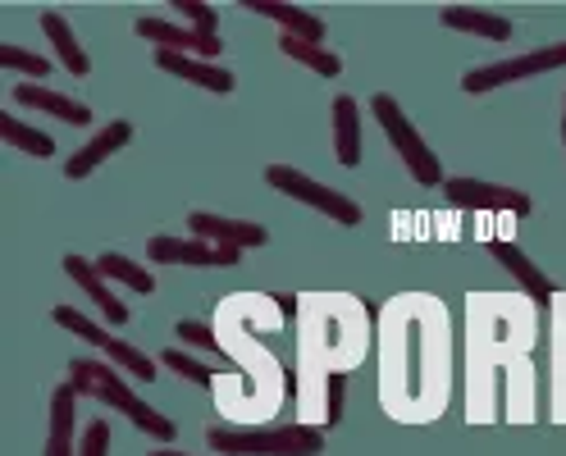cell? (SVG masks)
<instances>
[{"label": "cell", "mask_w": 566, "mask_h": 456, "mask_svg": "<svg viewBox=\"0 0 566 456\" xmlns=\"http://www.w3.org/2000/svg\"><path fill=\"white\" fill-rule=\"evenodd\" d=\"M379 406L398 425H430L452 397V320L434 293H398L375 320Z\"/></svg>", "instance_id": "6da1fadb"}, {"label": "cell", "mask_w": 566, "mask_h": 456, "mask_svg": "<svg viewBox=\"0 0 566 456\" xmlns=\"http://www.w3.org/2000/svg\"><path fill=\"white\" fill-rule=\"evenodd\" d=\"M535 301L525 293H471L467 297V420L489 425L493 397L507 393V420H535Z\"/></svg>", "instance_id": "7a4b0ae2"}, {"label": "cell", "mask_w": 566, "mask_h": 456, "mask_svg": "<svg viewBox=\"0 0 566 456\" xmlns=\"http://www.w3.org/2000/svg\"><path fill=\"white\" fill-rule=\"evenodd\" d=\"M279 297H261V293H233L216 306V333H220V361H229L238 374H216V397L220 415L229 425H265L283 406V361L261 342V329H279L283 310H274Z\"/></svg>", "instance_id": "3957f363"}, {"label": "cell", "mask_w": 566, "mask_h": 456, "mask_svg": "<svg viewBox=\"0 0 566 456\" xmlns=\"http://www.w3.org/2000/svg\"><path fill=\"white\" fill-rule=\"evenodd\" d=\"M370 352V310L352 293L297 297V420L325 430L329 379L357 370Z\"/></svg>", "instance_id": "277c9868"}, {"label": "cell", "mask_w": 566, "mask_h": 456, "mask_svg": "<svg viewBox=\"0 0 566 456\" xmlns=\"http://www.w3.org/2000/svg\"><path fill=\"white\" fill-rule=\"evenodd\" d=\"M69 383L83 393V397H96V402H105L111 411H119L124 420H133V425L142 430V434H151L156 443H174V420H165L156 406H147L142 402L128 383H124V370L119 365H111V361H92V357H78V361H69Z\"/></svg>", "instance_id": "5b68a950"}, {"label": "cell", "mask_w": 566, "mask_h": 456, "mask_svg": "<svg viewBox=\"0 0 566 456\" xmlns=\"http://www.w3.org/2000/svg\"><path fill=\"white\" fill-rule=\"evenodd\" d=\"M216 456H321L325 430L321 425H216L206 434Z\"/></svg>", "instance_id": "8992f818"}, {"label": "cell", "mask_w": 566, "mask_h": 456, "mask_svg": "<svg viewBox=\"0 0 566 456\" xmlns=\"http://www.w3.org/2000/svg\"><path fill=\"white\" fill-rule=\"evenodd\" d=\"M370 115H375V124L384 128V137L394 142V151H398V160L407 165V173L420 183V188H443V165H439V156L424 147V137H420V128L407 119V110L402 105L388 96V92H375L370 96Z\"/></svg>", "instance_id": "52a82bcc"}, {"label": "cell", "mask_w": 566, "mask_h": 456, "mask_svg": "<svg viewBox=\"0 0 566 456\" xmlns=\"http://www.w3.org/2000/svg\"><path fill=\"white\" fill-rule=\"evenodd\" d=\"M265 183L274 192H283V197H293V201H302L311 210H321V215H329L343 229H357L361 224V205L357 201H352L347 192L325 188L321 179H311V173H302L297 165H265Z\"/></svg>", "instance_id": "ba28073f"}, {"label": "cell", "mask_w": 566, "mask_h": 456, "mask_svg": "<svg viewBox=\"0 0 566 456\" xmlns=\"http://www.w3.org/2000/svg\"><path fill=\"white\" fill-rule=\"evenodd\" d=\"M55 315V325L60 329H69L74 338H83V342H92L96 352L111 361V365H119L124 374H133L137 383H147V379H156V361L147 357V352H137L133 342H124L119 333H111V325H101V320H87L83 310H74V306H55L51 310Z\"/></svg>", "instance_id": "9c48e42d"}, {"label": "cell", "mask_w": 566, "mask_h": 456, "mask_svg": "<svg viewBox=\"0 0 566 456\" xmlns=\"http://www.w3.org/2000/svg\"><path fill=\"white\" fill-rule=\"evenodd\" d=\"M553 68H566V42H553V46H539V51H525V55H512V60H499V64H480L462 78V92L467 96H484V92H499L516 78H535V74H553Z\"/></svg>", "instance_id": "30bf717a"}, {"label": "cell", "mask_w": 566, "mask_h": 456, "mask_svg": "<svg viewBox=\"0 0 566 456\" xmlns=\"http://www.w3.org/2000/svg\"><path fill=\"white\" fill-rule=\"evenodd\" d=\"M443 197L457 210H484V215H516L525 220L535 201L521 188H503V183H484V179H443Z\"/></svg>", "instance_id": "8fae6325"}, {"label": "cell", "mask_w": 566, "mask_h": 456, "mask_svg": "<svg viewBox=\"0 0 566 456\" xmlns=\"http://www.w3.org/2000/svg\"><path fill=\"white\" fill-rule=\"evenodd\" d=\"M133 32L142 42H151L156 51H174V55H197V60H210L224 55V42L220 38H206L192 23H174V19H156V14H137L133 19Z\"/></svg>", "instance_id": "7c38bea8"}, {"label": "cell", "mask_w": 566, "mask_h": 456, "mask_svg": "<svg viewBox=\"0 0 566 456\" xmlns=\"http://www.w3.org/2000/svg\"><path fill=\"white\" fill-rule=\"evenodd\" d=\"M147 256L151 265H201V269H224V265H238L242 252L233 247H216L206 237H169V233H156L147 237Z\"/></svg>", "instance_id": "4fadbf2b"}, {"label": "cell", "mask_w": 566, "mask_h": 456, "mask_svg": "<svg viewBox=\"0 0 566 456\" xmlns=\"http://www.w3.org/2000/svg\"><path fill=\"white\" fill-rule=\"evenodd\" d=\"M489 252H493V261H499V265L516 278L521 293L535 301V306H553V301H557V284H553V278H548L535 261H530L521 247H516V242H507V237H489Z\"/></svg>", "instance_id": "5bb4252c"}, {"label": "cell", "mask_w": 566, "mask_h": 456, "mask_svg": "<svg viewBox=\"0 0 566 456\" xmlns=\"http://www.w3.org/2000/svg\"><path fill=\"white\" fill-rule=\"evenodd\" d=\"M188 229H192V237H206V242H216V247H233V252H252V247H265V242H270L265 224L206 215V210H192V215H188Z\"/></svg>", "instance_id": "9a60e30c"}, {"label": "cell", "mask_w": 566, "mask_h": 456, "mask_svg": "<svg viewBox=\"0 0 566 456\" xmlns=\"http://www.w3.org/2000/svg\"><path fill=\"white\" fill-rule=\"evenodd\" d=\"M133 142V124L128 119H115V124H105L101 132H92L87 142L69 156V165H64V179H74V183H83L87 173H96L105 160H111L119 147H128Z\"/></svg>", "instance_id": "2e32d148"}, {"label": "cell", "mask_w": 566, "mask_h": 456, "mask_svg": "<svg viewBox=\"0 0 566 456\" xmlns=\"http://www.w3.org/2000/svg\"><path fill=\"white\" fill-rule=\"evenodd\" d=\"M64 274L74 278V284L92 297V306L101 310V325H111V329H124L133 320V310L105 288V274L96 269V261H83V256H64Z\"/></svg>", "instance_id": "e0dca14e"}, {"label": "cell", "mask_w": 566, "mask_h": 456, "mask_svg": "<svg viewBox=\"0 0 566 456\" xmlns=\"http://www.w3.org/2000/svg\"><path fill=\"white\" fill-rule=\"evenodd\" d=\"M151 60H156V68H165V74L184 78V83H197L201 92L229 96V92L238 87L233 68H224V64H210V60H197V55H174V51H156Z\"/></svg>", "instance_id": "ac0fdd59"}, {"label": "cell", "mask_w": 566, "mask_h": 456, "mask_svg": "<svg viewBox=\"0 0 566 456\" xmlns=\"http://www.w3.org/2000/svg\"><path fill=\"white\" fill-rule=\"evenodd\" d=\"M78 389L60 383L51 393V425H46V456H78Z\"/></svg>", "instance_id": "d6986e66"}, {"label": "cell", "mask_w": 566, "mask_h": 456, "mask_svg": "<svg viewBox=\"0 0 566 456\" xmlns=\"http://www.w3.org/2000/svg\"><path fill=\"white\" fill-rule=\"evenodd\" d=\"M14 100L28 105V110H46L51 119L74 124V128H87V124H92V105H87V100H74V96H64V92H51L46 83H19V87H14Z\"/></svg>", "instance_id": "ffe728a7"}, {"label": "cell", "mask_w": 566, "mask_h": 456, "mask_svg": "<svg viewBox=\"0 0 566 456\" xmlns=\"http://www.w3.org/2000/svg\"><path fill=\"white\" fill-rule=\"evenodd\" d=\"M329 119H334V156L343 169H357L361 165V105L352 100L347 92L334 96L329 105Z\"/></svg>", "instance_id": "44dd1931"}, {"label": "cell", "mask_w": 566, "mask_h": 456, "mask_svg": "<svg viewBox=\"0 0 566 456\" xmlns=\"http://www.w3.org/2000/svg\"><path fill=\"white\" fill-rule=\"evenodd\" d=\"M247 10L261 14V19H274L289 38H302V42H315V46L325 42V23L302 6H283V0H247Z\"/></svg>", "instance_id": "7402d4cb"}, {"label": "cell", "mask_w": 566, "mask_h": 456, "mask_svg": "<svg viewBox=\"0 0 566 456\" xmlns=\"http://www.w3.org/2000/svg\"><path fill=\"white\" fill-rule=\"evenodd\" d=\"M439 23L452 28V32H471V38H484V42H507L512 38V23L503 14L475 10V6H443Z\"/></svg>", "instance_id": "603a6c76"}, {"label": "cell", "mask_w": 566, "mask_h": 456, "mask_svg": "<svg viewBox=\"0 0 566 456\" xmlns=\"http://www.w3.org/2000/svg\"><path fill=\"white\" fill-rule=\"evenodd\" d=\"M42 32H46L51 51L60 55V64L69 68V74H74V78H87V74H92V55L83 51V42L74 38V28L64 23L60 10H42Z\"/></svg>", "instance_id": "cb8c5ba5"}, {"label": "cell", "mask_w": 566, "mask_h": 456, "mask_svg": "<svg viewBox=\"0 0 566 456\" xmlns=\"http://www.w3.org/2000/svg\"><path fill=\"white\" fill-rule=\"evenodd\" d=\"M553 310V415L566 425V293H557Z\"/></svg>", "instance_id": "d4e9b609"}, {"label": "cell", "mask_w": 566, "mask_h": 456, "mask_svg": "<svg viewBox=\"0 0 566 456\" xmlns=\"http://www.w3.org/2000/svg\"><path fill=\"white\" fill-rule=\"evenodd\" d=\"M279 51L289 55V60H297V64H306V68H315L321 78H338L343 74V55L315 46V42H302V38H289V32L279 38Z\"/></svg>", "instance_id": "484cf974"}, {"label": "cell", "mask_w": 566, "mask_h": 456, "mask_svg": "<svg viewBox=\"0 0 566 456\" xmlns=\"http://www.w3.org/2000/svg\"><path fill=\"white\" fill-rule=\"evenodd\" d=\"M0 137H6L10 147L28 151V156H42V160H51V156H55V137H51V132H42V128H32V124H23V119H14L10 110L0 115Z\"/></svg>", "instance_id": "4316f807"}, {"label": "cell", "mask_w": 566, "mask_h": 456, "mask_svg": "<svg viewBox=\"0 0 566 456\" xmlns=\"http://www.w3.org/2000/svg\"><path fill=\"white\" fill-rule=\"evenodd\" d=\"M96 269H101L105 278H115V284L133 288L137 297H151V293H156V274H147L142 265H133V261H128V256H119V252L96 256Z\"/></svg>", "instance_id": "83f0119b"}, {"label": "cell", "mask_w": 566, "mask_h": 456, "mask_svg": "<svg viewBox=\"0 0 566 456\" xmlns=\"http://www.w3.org/2000/svg\"><path fill=\"white\" fill-rule=\"evenodd\" d=\"M160 365H165V370H174L184 383H197V389H216V370L201 365L197 357H188L184 347H169V352H160Z\"/></svg>", "instance_id": "f1b7e54d"}, {"label": "cell", "mask_w": 566, "mask_h": 456, "mask_svg": "<svg viewBox=\"0 0 566 456\" xmlns=\"http://www.w3.org/2000/svg\"><path fill=\"white\" fill-rule=\"evenodd\" d=\"M0 64L6 68H14V74H28V83H42V78H51V60L46 55H38V51H28V46H0Z\"/></svg>", "instance_id": "f546056e"}, {"label": "cell", "mask_w": 566, "mask_h": 456, "mask_svg": "<svg viewBox=\"0 0 566 456\" xmlns=\"http://www.w3.org/2000/svg\"><path fill=\"white\" fill-rule=\"evenodd\" d=\"M174 333H179V342H188V347H206L210 357H224V352H220V333H216V325L179 320V325H174Z\"/></svg>", "instance_id": "4dcf8cb0"}, {"label": "cell", "mask_w": 566, "mask_h": 456, "mask_svg": "<svg viewBox=\"0 0 566 456\" xmlns=\"http://www.w3.org/2000/svg\"><path fill=\"white\" fill-rule=\"evenodd\" d=\"M174 10H179L184 19H192V28L206 32V38H220V14H216V6H206V0H174Z\"/></svg>", "instance_id": "1f68e13d"}, {"label": "cell", "mask_w": 566, "mask_h": 456, "mask_svg": "<svg viewBox=\"0 0 566 456\" xmlns=\"http://www.w3.org/2000/svg\"><path fill=\"white\" fill-rule=\"evenodd\" d=\"M105 452H111V425H105V420H92L78 438V456H105Z\"/></svg>", "instance_id": "d6a6232c"}, {"label": "cell", "mask_w": 566, "mask_h": 456, "mask_svg": "<svg viewBox=\"0 0 566 456\" xmlns=\"http://www.w3.org/2000/svg\"><path fill=\"white\" fill-rule=\"evenodd\" d=\"M151 456H188V452H174V447H165V452H151Z\"/></svg>", "instance_id": "836d02e7"}, {"label": "cell", "mask_w": 566, "mask_h": 456, "mask_svg": "<svg viewBox=\"0 0 566 456\" xmlns=\"http://www.w3.org/2000/svg\"><path fill=\"white\" fill-rule=\"evenodd\" d=\"M562 142H566V110H562Z\"/></svg>", "instance_id": "e575fe53"}]
</instances>
